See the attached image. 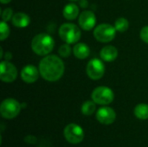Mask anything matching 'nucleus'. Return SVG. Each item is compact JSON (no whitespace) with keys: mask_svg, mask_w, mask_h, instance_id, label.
I'll use <instances>...</instances> for the list:
<instances>
[{"mask_svg":"<svg viewBox=\"0 0 148 147\" xmlns=\"http://www.w3.org/2000/svg\"><path fill=\"white\" fill-rule=\"evenodd\" d=\"M65 66L62 60L55 55L44 56L39 63V72L42 77L48 81H56L64 74Z\"/></svg>","mask_w":148,"mask_h":147,"instance_id":"obj_1","label":"nucleus"},{"mask_svg":"<svg viewBox=\"0 0 148 147\" xmlns=\"http://www.w3.org/2000/svg\"><path fill=\"white\" fill-rule=\"evenodd\" d=\"M55 47V41L51 36L40 33L35 36L31 41V49L38 55H49Z\"/></svg>","mask_w":148,"mask_h":147,"instance_id":"obj_2","label":"nucleus"},{"mask_svg":"<svg viewBox=\"0 0 148 147\" xmlns=\"http://www.w3.org/2000/svg\"><path fill=\"white\" fill-rule=\"evenodd\" d=\"M59 36L66 43L73 44L81 39L82 32L77 25L71 23H67L61 25L59 29Z\"/></svg>","mask_w":148,"mask_h":147,"instance_id":"obj_3","label":"nucleus"},{"mask_svg":"<svg viewBox=\"0 0 148 147\" xmlns=\"http://www.w3.org/2000/svg\"><path fill=\"white\" fill-rule=\"evenodd\" d=\"M116 31L114 26L108 23H101L95 27L94 36L100 42H109L114 39Z\"/></svg>","mask_w":148,"mask_h":147,"instance_id":"obj_4","label":"nucleus"},{"mask_svg":"<svg viewBox=\"0 0 148 147\" xmlns=\"http://www.w3.org/2000/svg\"><path fill=\"white\" fill-rule=\"evenodd\" d=\"M20 103L12 98H7L1 103L0 106V113L1 115L4 119L11 120L18 115L21 111Z\"/></svg>","mask_w":148,"mask_h":147,"instance_id":"obj_5","label":"nucleus"},{"mask_svg":"<svg viewBox=\"0 0 148 147\" xmlns=\"http://www.w3.org/2000/svg\"><path fill=\"white\" fill-rule=\"evenodd\" d=\"M114 99L113 90L108 87L101 86L94 89L92 93V100L99 105H108Z\"/></svg>","mask_w":148,"mask_h":147,"instance_id":"obj_6","label":"nucleus"},{"mask_svg":"<svg viewBox=\"0 0 148 147\" xmlns=\"http://www.w3.org/2000/svg\"><path fill=\"white\" fill-rule=\"evenodd\" d=\"M64 137L71 144H79L83 140L84 132L79 125L71 123L65 127Z\"/></svg>","mask_w":148,"mask_h":147,"instance_id":"obj_7","label":"nucleus"},{"mask_svg":"<svg viewBox=\"0 0 148 147\" xmlns=\"http://www.w3.org/2000/svg\"><path fill=\"white\" fill-rule=\"evenodd\" d=\"M87 74L92 80H100L105 74V65L100 59L94 58L87 65Z\"/></svg>","mask_w":148,"mask_h":147,"instance_id":"obj_8","label":"nucleus"},{"mask_svg":"<svg viewBox=\"0 0 148 147\" xmlns=\"http://www.w3.org/2000/svg\"><path fill=\"white\" fill-rule=\"evenodd\" d=\"M17 69L9 61H2L0 65V79L4 82H12L16 79Z\"/></svg>","mask_w":148,"mask_h":147,"instance_id":"obj_9","label":"nucleus"},{"mask_svg":"<svg viewBox=\"0 0 148 147\" xmlns=\"http://www.w3.org/2000/svg\"><path fill=\"white\" fill-rule=\"evenodd\" d=\"M79 24L83 30H90L96 24V16L92 10H84L79 16Z\"/></svg>","mask_w":148,"mask_h":147,"instance_id":"obj_10","label":"nucleus"},{"mask_svg":"<svg viewBox=\"0 0 148 147\" xmlns=\"http://www.w3.org/2000/svg\"><path fill=\"white\" fill-rule=\"evenodd\" d=\"M116 118V113L114 110L108 107H103L98 109L96 113V119L97 120L104 125H110L112 124Z\"/></svg>","mask_w":148,"mask_h":147,"instance_id":"obj_11","label":"nucleus"},{"mask_svg":"<svg viewBox=\"0 0 148 147\" xmlns=\"http://www.w3.org/2000/svg\"><path fill=\"white\" fill-rule=\"evenodd\" d=\"M39 69L34 65H27L21 71V78L26 83H33L39 77Z\"/></svg>","mask_w":148,"mask_h":147,"instance_id":"obj_12","label":"nucleus"},{"mask_svg":"<svg viewBox=\"0 0 148 147\" xmlns=\"http://www.w3.org/2000/svg\"><path fill=\"white\" fill-rule=\"evenodd\" d=\"M100 55L105 62H113L118 57V49L114 46L107 45L101 49Z\"/></svg>","mask_w":148,"mask_h":147,"instance_id":"obj_13","label":"nucleus"},{"mask_svg":"<svg viewBox=\"0 0 148 147\" xmlns=\"http://www.w3.org/2000/svg\"><path fill=\"white\" fill-rule=\"evenodd\" d=\"M11 23L16 28H25L29 24L30 18L26 13L17 12V13L14 14V16L11 19Z\"/></svg>","mask_w":148,"mask_h":147,"instance_id":"obj_14","label":"nucleus"},{"mask_svg":"<svg viewBox=\"0 0 148 147\" xmlns=\"http://www.w3.org/2000/svg\"><path fill=\"white\" fill-rule=\"evenodd\" d=\"M73 53L76 58L83 60V59H86L88 57V55L90 54V49L87 44H85L83 42H78L74 46Z\"/></svg>","mask_w":148,"mask_h":147,"instance_id":"obj_15","label":"nucleus"},{"mask_svg":"<svg viewBox=\"0 0 148 147\" xmlns=\"http://www.w3.org/2000/svg\"><path fill=\"white\" fill-rule=\"evenodd\" d=\"M62 14L67 20H74L79 15V8L75 3H68L64 7Z\"/></svg>","mask_w":148,"mask_h":147,"instance_id":"obj_16","label":"nucleus"},{"mask_svg":"<svg viewBox=\"0 0 148 147\" xmlns=\"http://www.w3.org/2000/svg\"><path fill=\"white\" fill-rule=\"evenodd\" d=\"M134 114L140 120L148 119V105L145 103L139 104L134 108Z\"/></svg>","mask_w":148,"mask_h":147,"instance_id":"obj_17","label":"nucleus"},{"mask_svg":"<svg viewBox=\"0 0 148 147\" xmlns=\"http://www.w3.org/2000/svg\"><path fill=\"white\" fill-rule=\"evenodd\" d=\"M95 102L93 101H85L82 106V113L84 114V115H87V116H89V115H92L95 109H96V106H95Z\"/></svg>","mask_w":148,"mask_h":147,"instance_id":"obj_18","label":"nucleus"},{"mask_svg":"<svg viewBox=\"0 0 148 147\" xmlns=\"http://www.w3.org/2000/svg\"><path fill=\"white\" fill-rule=\"evenodd\" d=\"M114 27L117 31L119 32H125L129 28V23L127 18L125 17H120L115 21Z\"/></svg>","mask_w":148,"mask_h":147,"instance_id":"obj_19","label":"nucleus"},{"mask_svg":"<svg viewBox=\"0 0 148 147\" xmlns=\"http://www.w3.org/2000/svg\"><path fill=\"white\" fill-rule=\"evenodd\" d=\"M10 35V28L9 25L6 23V22L3 21L0 23V40L3 41L5 40Z\"/></svg>","mask_w":148,"mask_h":147,"instance_id":"obj_20","label":"nucleus"},{"mask_svg":"<svg viewBox=\"0 0 148 147\" xmlns=\"http://www.w3.org/2000/svg\"><path fill=\"white\" fill-rule=\"evenodd\" d=\"M58 52H59L60 56H62V58H67L71 54V48L69 43H65L60 46Z\"/></svg>","mask_w":148,"mask_h":147,"instance_id":"obj_21","label":"nucleus"},{"mask_svg":"<svg viewBox=\"0 0 148 147\" xmlns=\"http://www.w3.org/2000/svg\"><path fill=\"white\" fill-rule=\"evenodd\" d=\"M13 10L11 8H6L3 10V11L2 12V20L4 22H8L10 20L12 19L13 17Z\"/></svg>","mask_w":148,"mask_h":147,"instance_id":"obj_22","label":"nucleus"},{"mask_svg":"<svg viewBox=\"0 0 148 147\" xmlns=\"http://www.w3.org/2000/svg\"><path fill=\"white\" fill-rule=\"evenodd\" d=\"M140 35L142 41L145 42L146 43H148V26H145L141 29Z\"/></svg>","mask_w":148,"mask_h":147,"instance_id":"obj_23","label":"nucleus"},{"mask_svg":"<svg viewBox=\"0 0 148 147\" xmlns=\"http://www.w3.org/2000/svg\"><path fill=\"white\" fill-rule=\"evenodd\" d=\"M79 4L82 8L86 9L88 6V0H79Z\"/></svg>","mask_w":148,"mask_h":147,"instance_id":"obj_24","label":"nucleus"},{"mask_svg":"<svg viewBox=\"0 0 148 147\" xmlns=\"http://www.w3.org/2000/svg\"><path fill=\"white\" fill-rule=\"evenodd\" d=\"M5 55H6V56H5V60H6V61H9L10 59H11V54H10V52H7Z\"/></svg>","mask_w":148,"mask_h":147,"instance_id":"obj_25","label":"nucleus"},{"mask_svg":"<svg viewBox=\"0 0 148 147\" xmlns=\"http://www.w3.org/2000/svg\"><path fill=\"white\" fill-rule=\"evenodd\" d=\"M0 1L3 4H6V3H9L11 0H0Z\"/></svg>","mask_w":148,"mask_h":147,"instance_id":"obj_26","label":"nucleus"},{"mask_svg":"<svg viewBox=\"0 0 148 147\" xmlns=\"http://www.w3.org/2000/svg\"><path fill=\"white\" fill-rule=\"evenodd\" d=\"M69 1H79V0H69Z\"/></svg>","mask_w":148,"mask_h":147,"instance_id":"obj_27","label":"nucleus"}]
</instances>
